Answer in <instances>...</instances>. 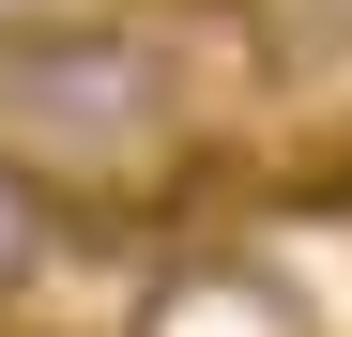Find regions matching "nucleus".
<instances>
[{
    "label": "nucleus",
    "mask_w": 352,
    "mask_h": 337,
    "mask_svg": "<svg viewBox=\"0 0 352 337\" xmlns=\"http://www.w3.org/2000/svg\"><path fill=\"white\" fill-rule=\"evenodd\" d=\"M77 246V215H62V184H46L31 153H0V292H31L46 261Z\"/></svg>",
    "instance_id": "nucleus-2"
},
{
    "label": "nucleus",
    "mask_w": 352,
    "mask_h": 337,
    "mask_svg": "<svg viewBox=\"0 0 352 337\" xmlns=\"http://www.w3.org/2000/svg\"><path fill=\"white\" fill-rule=\"evenodd\" d=\"M0 107L46 138V153H123L168 123V46L123 31V16H62L31 46H0Z\"/></svg>",
    "instance_id": "nucleus-1"
},
{
    "label": "nucleus",
    "mask_w": 352,
    "mask_h": 337,
    "mask_svg": "<svg viewBox=\"0 0 352 337\" xmlns=\"http://www.w3.org/2000/svg\"><path fill=\"white\" fill-rule=\"evenodd\" d=\"M62 16H92V0H0V46H31V31H62Z\"/></svg>",
    "instance_id": "nucleus-3"
}]
</instances>
